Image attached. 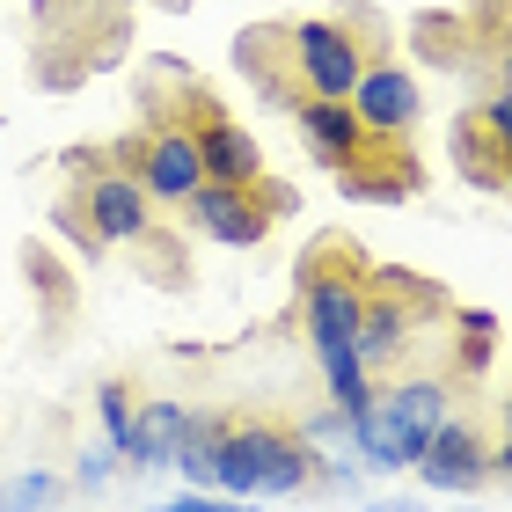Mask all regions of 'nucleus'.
<instances>
[{
  "mask_svg": "<svg viewBox=\"0 0 512 512\" xmlns=\"http://www.w3.org/2000/svg\"><path fill=\"white\" fill-rule=\"evenodd\" d=\"M366 256L352 235H322L300 256V330H308L315 359L330 352H359V322H366Z\"/></svg>",
  "mask_w": 512,
  "mask_h": 512,
  "instance_id": "obj_1",
  "label": "nucleus"
},
{
  "mask_svg": "<svg viewBox=\"0 0 512 512\" xmlns=\"http://www.w3.org/2000/svg\"><path fill=\"white\" fill-rule=\"evenodd\" d=\"M213 469H220L227 498H286L315 476V447L286 417H227L220 447H213Z\"/></svg>",
  "mask_w": 512,
  "mask_h": 512,
  "instance_id": "obj_2",
  "label": "nucleus"
},
{
  "mask_svg": "<svg viewBox=\"0 0 512 512\" xmlns=\"http://www.w3.org/2000/svg\"><path fill=\"white\" fill-rule=\"evenodd\" d=\"M366 15L359 8H344V15H308V22H286V44H293V74L308 96H337V103H352V88L359 74L374 59H366Z\"/></svg>",
  "mask_w": 512,
  "mask_h": 512,
  "instance_id": "obj_3",
  "label": "nucleus"
},
{
  "mask_svg": "<svg viewBox=\"0 0 512 512\" xmlns=\"http://www.w3.org/2000/svg\"><path fill=\"white\" fill-rule=\"evenodd\" d=\"M183 205H191L198 235H213L227 249H256L278 227V213H293V191L271 183V176H256V183H213V176H205Z\"/></svg>",
  "mask_w": 512,
  "mask_h": 512,
  "instance_id": "obj_4",
  "label": "nucleus"
},
{
  "mask_svg": "<svg viewBox=\"0 0 512 512\" xmlns=\"http://www.w3.org/2000/svg\"><path fill=\"white\" fill-rule=\"evenodd\" d=\"M74 169H88L81 205H88V227L103 235V249L139 242L154 227V191H147V176H139V169H125V161H96V154H81Z\"/></svg>",
  "mask_w": 512,
  "mask_h": 512,
  "instance_id": "obj_5",
  "label": "nucleus"
},
{
  "mask_svg": "<svg viewBox=\"0 0 512 512\" xmlns=\"http://www.w3.org/2000/svg\"><path fill=\"white\" fill-rule=\"evenodd\" d=\"M337 183H344V198H359V205H403V198L425 191V161L410 154L403 132H366L359 154L337 169Z\"/></svg>",
  "mask_w": 512,
  "mask_h": 512,
  "instance_id": "obj_6",
  "label": "nucleus"
},
{
  "mask_svg": "<svg viewBox=\"0 0 512 512\" xmlns=\"http://www.w3.org/2000/svg\"><path fill=\"white\" fill-rule=\"evenodd\" d=\"M139 176H147V191L161 205H183L205 183V161H198V139L183 118L169 110H147V132H139Z\"/></svg>",
  "mask_w": 512,
  "mask_h": 512,
  "instance_id": "obj_7",
  "label": "nucleus"
},
{
  "mask_svg": "<svg viewBox=\"0 0 512 512\" xmlns=\"http://www.w3.org/2000/svg\"><path fill=\"white\" fill-rule=\"evenodd\" d=\"M447 374H395L388 395H381V417H388V432H395V447H403V461L417 469V454L432 447V432L447 425Z\"/></svg>",
  "mask_w": 512,
  "mask_h": 512,
  "instance_id": "obj_8",
  "label": "nucleus"
},
{
  "mask_svg": "<svg viewBox=\"0 0 512 512\" xmlns=\"http://www.w3.org/2000/svg\"><path fill=\"white\" fill-rule=\"evenodd\" d=\"M491 447H483L476 425H461V417H447V425L432 432V447L417 454V476L432 483V491H476L483 476H491Z\"/></svg>",
  "mask_w": 512,
  "mask_h": 512,
  "instance_id": "obj_9",
  "label": "nucleus"
},
{
  "mask_svg": "<svg viewBox=\"0 0 512 512\" xmlns=\"http://www.w3.org/2000/svg\"><path fill=\"white\" fill-rule=\"evenodd\" d=\"M293 125H300V139H308V154L322 161V169H344V161L359 154V139H366V125H359V110L352 103H337V96H300L293 103Z\"/></svg>",
  "mask_w": 512,
  "mask_h": 512,
  "instance_id": "obj_10",
  "label": "nucleus"
},
{
  "mask_svg": "<svg viewBox=\"0 0 512 512\" xmlns=\"http://www.w3.org/2000/svg\"><path fill=\"white\" fill-rule=\"evenodd\" d=\"M352 110H359L366 132H403L410 139V125H417V81L403 74V66L374 59L359 74V88H352Z\"/></svg>",
  "mask_w": 512,
  "mask_h": 512,
  "instance_id": "obj_11",
  "label": "nucleus"
},
{
  "mask_svg": "<svg viewBox=\"0 0 512 512\" xmlns=\"http://www.w3.org/2000/svg\"><path fill=\"white\" fill-rule=\"evenodd\" d=\"M183 439H191V410H183V403H139V417H132V447H125V469H132V476L176 469Z\"/></svg>",
  "mask_w": 512,
  "mask_h": 512,
  "instance_id": "obj_12",
  "label": "nucleus"
},
{
  "mask_svg": "<svg viewBox=\"0 0 512 512\" xmlns=\"http://www.w3.org/2000/svg\"><path fill=\"white\" fill-rule=\"evenodd\" d=\"M505 139H498V125L483 118V103L476 110H461L454 118V169L476 183V191H505Z\"/></svg>",
  "mask_w": 512,
  "mask_h": 512,
  "instance_id": "obj_13",
  "label": "nucleus"
},
{
  "mask_svg": "<svg viewBox=\"0 0 512 512\" xmlns=\"http://www.w3.org/2000/svg\"><path fill=\"white\" fill-rule=\"evenodd\" d=\"M22 271H30V286H37V308H44V330H66L74 322V308H81V286H74V271L59 264L44 242H30L22 249Z\"/></svg>",
  "mask_w": 512,
  "mask_h": 512,
  "instance_id": "obj_14",
  "label": "nucleus"
},
{
  "mask_svg": "<svg viewBox=\"0 0 512 512\" xmlns=\"http://www.w3.org/2000/svg\"><path fill=\"white\" fill-rule=\"evenodd\" d=\"M417 59L432 66H476L483 59V37L469 15H417Z\"/></svg>",
  "mask_w": 512,
  "mask_h": 512,
  "instance_id": "obj_15",
  "label": "nucleus"
},
{
  "mask_svg": "<svg viewBox=\"0 0 512 512\" xmlns=\"http://www.w3.org/2000/svg\"><path fill=\"white\" fill-rule=\"evenodd\" d=\"M491 352H498V315L461 308V315H454V374H461V381H476L483 366H491Z\"/></svg>",
  "mask_w": 512,
  "mask_h": 512,
  "instance_id": "obj_16",
  "label": "nucleus"
},
{
  "mask_svg": "<svg viewBox=\"0 0 512 512\" xmlns=\"http://www.w3.org/2000/svg\"><path fill=\"white\" fill-rule=\"evenodd\" d=\"M220 425L227 417H191V439H183V454H176V476L183 483H198V491H220V469H213V447H220Z\"/></svg>",
  "mask_w": 512,
  "mask_h": 512,
  "instance_id": "obj_17",
  "label": "nucleus"
},
{
  "mask_svg": "<svg viewBox=\"0 0 512 512\" xmlns=\"http://www.w3.org/2000/svg\"><path fill=\"white\" fill-rule=\"evenodd\" d=\"M96 417H103L110 454L125 461V447H132V417H139V410H132V388H125V381H103V388H96Z\"/></svg>",
  "mask_w": 512,
  "mask_h": 512,
  "instance_id": "obj_18",
  "label": "nucleus"
},
{
  "mask_svg": "<svg viewBox=\"0 0 512 512\" xmlns=\"http://www.w3.org/2000/svg\"><path fill=\"white\" fill-rule=\"evenodd\" d=\"M59 498V476H44V469H30V476H15L8 491H0V512H44Z\"/></svg>",
  "mask_w": 512,
  "mask_h": 512,
  "instance_id": "obj_19",
  "label": "nucleus"
},
{
  "mask_svg": "<svg viewBox=\"0 0 512 512\" xmlns=\"http://www.w3.org/2000/svg\"><path fill=\"white\" fill-rule=\"evenodd\" d=\"M59 235H66V242H81V256H103V235L88 227V205H81V191H74V198H59Z\"/></svg>",
  "mask_w": 512,
  "mask_h": 512,
  "instance_id": "obj_20",
  "label": "nucleus"
},
{
  "mask_svg": "<svg viewBox=\"0 0 512 512\" xmlns=\"http://www.w3.org/2000/svg\"><path fill=\"white\" fill-rule=\"evenodd\" d=\"M483 118L498 125V139H505V154H512V88H491V96H483Z\"/></svg>",
  "mask_w": 512,
  "mask_h": 512,
  "instance_id": "obj_21",
  "label": "nucleus"
},
{
  "mask_svg": "<svg viewBox=\"0 0 512 512\" xmlns=\"http://www.w3.org/2000/svg\"><path fill=\"white\" fill-rule=\"evenodd\" d=\"M161 512H256V505H213V498L191 491V498H176V505H161Z\"/></svg>",
  "mask_w": 512,
  "mask_h": 512,
  "instance_id": "obj_22",
  "label": "nucleus"
},
{
  "mask_svg": "<svg viewBox=\"0 0 512 512\" xmlns=\"http://www.w3.org/2000/svg\"><path fill=\"white\" fill-rule=\"evenodd\" d=\"M110 461H118V454H81V483H103Z\"/></svg>",
  "mask_w": 512,
  "mask_h": 512,
  "instance_id": "obj_23",
  "label": "nucleus"
},
{
  "mask_svg": "<svg viewBox=\"0 0 512 512\" xmlns=\"http://www.w3.org/2000/svg\"><path fill=\"white\" fill-rule=\"evenodd\" d=\"M498 469L512 476V403H505V447H498Z\"/></svg>",
  "mask_w": 512,
  "mask_h": 512,
  "instance_id": "obj_24",
  "label": "nucleus"
},
{
  "mask_svg": "<svg viewBox=\"0 0 512 512\" xmlns=\"http://www.w3.org/2000/svg\"><path fill=\"white\" fill-rule=\"evenodd\" d=\"M505 191H512V161H505Z\"/></svg>",
  "mask_w": 512,
  "mask_h": 512,
  "instance_id": "obj_25",
  "label": "nucleus"
}]
</instances>
